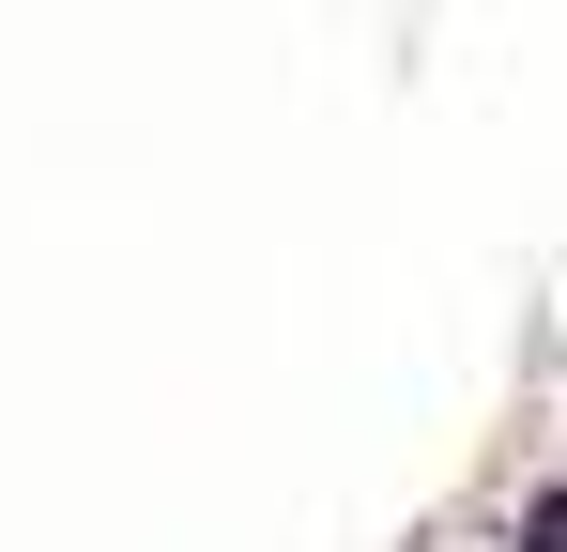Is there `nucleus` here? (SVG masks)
Listing matches in <instances>:
<instances>
[{"label":"nucleus","mask_w":567,"mask_h":552,"mask_svg":"<svg viewBox=\"0 0 567 552\" xmlns=\"http://www.w3.org/2000/svg\"><path fill=\"white\" fill-rule=\"evenodd\" d=\"M506 538H522V552H567V491H537V507H522Z\"/></svg>","instance_id":"f257e3e1"}]
</instances>
